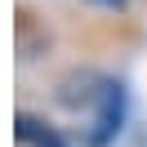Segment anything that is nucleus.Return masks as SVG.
Here are the masks:
<instances>
[{"label": "nucleus", "mask_w": 147, "mask_h": 147, "mask_svg": "<svg viewBox=\"0 0 147 147\" xmlns=\"http://www.w3.org/2000/svg\"><path fill=\"white\" fill-rule=\"evenodd\" d=\"M120 120H125V89H120L116 80H107V85H102V94H98V102H94L89 116H85V143H89V147L116 143Z\"/></svg>", "instance_id": "f257e3e1"}, {"label": "nucleus", "mask_w": 147, "mask_h": 147, "mask_svg": "<svg viewBox=\"0 0 147 147\" xmlns=\"http://www.w3.org/2000/svg\"><path fill=\"white\" fill-rule=\"evenodd\" d=\"M13 138L18 147H67V138L58 134L49 120L31 116V111H18V125H13Z\"/></svg>", "instance_id": "f03ea898"}, {"label": "nucleus", "mask_w": 147, "mask_h": 147, "mask_svg": "<svg viewBox=\"0 0 147 147\" xmlns=\"http://www.w3.org/2000/svg\"><path fill=\"white\" fill-rule=\"evenodd\" d=\"M89 5H102V9H125V0H89Z\"/></svg>", "instance_id": "7ed1b4c3"}]
</instances>
